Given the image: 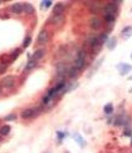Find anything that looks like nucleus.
<instances>
[{"instance_id":"obj_14","label":"nucleus","mask_w":132,"mask_h":153,"mask_svg":"<svg viewBox=\"0 0 132 153\" xmlns=\"http://www.w3.org/2000/svg\"><path fill=\"white\" fill-rule=\"evenodd\" d=\"M62 12H64V5L56 4L54 6V15H62Z\"/></svg>"},{"instance_id":"obj_24","label":"nucleus","mask_w":132,"mask_h":153,"mask_svg":"<svg viewBox=\"0 0 132 153\" xmlns=\"http://www.w3.org/2000/svg\"><path fill=\"white\" fill-rule=\"evenodd\" d=\"M31 41H32V39H31V37L28 36V37H26V38H24V42H23V47L24 48H27L29 44H31Z\"/></svg>"},{"instance_id":"obj_6","label":"nucleus","mask_w":132,"mask_h":153,"mask_svg":"<svg viewBox=\"0 0 132 153\" xmlns=\"http://www.w3.org/2000/svg\"><path fill=\"white\" fill-rule=\"evenodd\" d=\"M116 69L119 70V72H120L121 76H125V75H127L128 72L132 70V66L130 65V64L121 62V64H119V65H116Z\"/></svg>"},{"instance_id":"obj_16","label":"nucleus","mask_w":132,"mask_h":153,"mask_svg":"<svg viewBox=\"0 0 132 153\" xmlns=\"http://www.w3.org/2000/svg\"><path fill=\"white\" fill-rule=\"evenodd\" d=\"M127 123V120H126V116H123V115H120L116 118V121H115V125H125Z\"/></svg>"},{"instance_id":"obj_23","label":"nucleus","mask_w":132,"mask_h":153,"mask_svg":"<svg viewBox=\"0 0 132 153\" xmlns=\"http://www.w3.org/2000/svg\"><path fill=\"white\" fill-rule=\"evenodd\" d=\"M16 114H9V115H6L4 120H6V121H14V120H16Z\"/></svg>"},{"instance_id":"obj_30","label":"nucleus","mask_w":132,"mask_h":153,"mask_svg":"<svg viewBox=\"0 0 132 153\" xmlns=\"http://www.w3.org/2000/svg\"><path fill=\"white\" fill-rule=\"evenodd\" d=\"M131 59H132V54H131Z\"/></svg>"},{"instance_id":"obj_9","label":"nucleus","mask_w":132,"mask_h":153,"mask_svg":"<svg viewBox=\"0 0 132 153\" xmlns=\"http://www.w3.org/2000/svg\"><path fill=\"white\" fill-rule=\"evenodd\" d=\"M10 10H11L12 14L19 15V14H22L24 11V7H23V4H21V3H15V4L11 5Z\"/></svg>"},{"instance_id":"obj_26","label":"nucleus","mask_w":132,"mask_h":153,"mask_svg":"<svg viewBox=\"0 0 132 153\" xmlns=\"http://www.w3.org/2000/svg\"><path fill=\"white\" fill-rule=\"evenodd\" d=\"M5 71H6V65L5 64H1V65H0V74H4Z\"/></svg>"},{"instance_id":"obj_10","label":"nucleus","mask_w":132,"mask_h":153,"mask_svg":"<svg viewBox=\"0 0 132 153\" xmlns=\"http://www.w3.org/2000/svg\"><path fill=\"white\" fill-rule=\"evenodd\" d=\"M64 21V16L62 15H53L50 19H49V22L52 23V25L56 26V25H60V23Z\"/></svg>"},{"instance_id":"obj_22","label":"nucleus","mask_w":132,"mask_h":153,"mask_svg":"<svg viewBox=\"0 0 132 153\" xmlns=\"http://www.w3.org/2000/svg\"><path fill=\"white\" fill-rule=\"evenodd\" d=\"M20 54H21V49H15L12 52V54H11V60H15Z\"/></svg>"},{"instance_id":"obj_25","label":"nucleus","mask_w":132,"mask_h":153,"mask_svg":"<svg viewBox=\"0 0 132 153\" xmlns=\"http://www.w3.org/2000/svg\"><path fill=\"white\" fill-rule=\"evenodd\" d=\"M42 3H43V6L47 7V9H48V7H50V6L53 5V1H52V0H45V1H42Z\"/></svg>"},{"instance_id":"obj_21","label":"nucleus","mask_w":132,"mask_h":153,"mask_svg":"<svg viewBox=\"0 0 132 153\" xmlns=\"http://www.w3.org/2000/svg\"><path fill=\"white\" fill-rule=\"evenodd\" d=\"M75 139H76V141L80 143V146H81V147H83L85 144H86V143H85V141H83V139H82L78 134H76V135H75Z\"/></svg>"},{"instance_id":"obj_27","label":"nucleus","mask_w":132,"mask_h":153,"mask_svg":"<svg viewBox=\"0 0 132 153\" xmlns=\"http://www.w3.org/2000/svg\"><path fill=\"white\" fill-rule=\"evenodd\" d=\"M123 135H131V131L128 130V129H127V130L125 131V132H123Z\"/></svg>"},{"instance_id":"obj_31","label":"nucleus","mask_w":132,"mask_h":153,"mask_svg":"<svg viewBox=\"0 0 132 153\" xmlns=\"http://www.w3.org/2000/svg\"><path fill=\"white\" fill-rule=\"evenodd\" d=\"M0 3H1V1H0Z\"/></svg>"},{"instance_id":"obj_29","label":"nucleus","mask_w":132,"mask_h":153,"mask_svg":"<svg viewBox=\"0 0 132 153\" xmlns=\"http://www.w3.org/2000/svg\"><path fill=\"white\" fill-rule=\"evenodd\" d=\"M128 92H130V93H132V87L130 88V91H128Z\"/></svg>"},{"instance_id":"obj_20","label":"nucleus","mask_w":132,"mask_h":153,"mask_svg":"<svg viewBox=\"0 0 132 153\" xmlns=\"http://www.w3.org/2000/svg\"><path fill=\"white\" fill-rule=\"evenodd\" d=\"M36 65H37V61H34L33 59H31V60L27 62V65H26V68H24V70H26V71H28V70L33 69V68H34Z\"/></svg>"},{"instance_id":"obj_28","label":"nucleus","mask_w":132,"mask_h":153,"mask_svg":"<svg viewBox=\"0 0 132 153\" xmlns=\"http://www.w3.org/2000/svg\"><path fill=\"white\" fill-rule=\"evenodd\" d=\"M128 80H130V81H132V76H130V77H128Z\"/></svg>"},{"instance_id":"obj_11","label":"nucleus","mask_w":132,"mask_h":153,"mask_svg":"<svg viewBox=\"0 0 132 153\" xmlns=\"http://www.w3.org/2000/svg\"><path fill=\"white\" fill-rule=\"evenodd\" d=\"M44 54H45V50L44 49H38V50H36L34 53H33V60L34 61H37L38 62V60H40L44 56Z\"/></svg>"},{"instance_id":"obj_1","label":"nucleus","mask_w":132,"mask_h":153,"mask_svg":"<svg viewBox=\"0 0 132 153\" xmlns=\"http://www.w3.org/2000/svg\"><path fill=\"white\" fill-rule=\"evenodd\" d=\"M86 52L83 49H80L77 52V55H76V59H75V66L77 70H82L86 65Z\"/></svg>"},{"instance_id":"obj_15","label":"nucleus","mask_w":132,"mask_h":153,"mask_svg":"<svg viewBox=\"0 0 132 153\" xmlns=\"http://www.w3.org/2000/svg\"><path fill=\"white\" fill-rule=\"evenodd\" d=\"M113 111H114V106H113V103H108V104H105V106H104V113H105V114L110 115Z\"/></svg>"},{"instance_id":"obj_4","label":"nucleus","mask_w":132,"mask_h":153,"mask_svg":"<svg viewBox=\"0 0 132 153\" xmlns=\"http://www.w3.org/2000/svg\"><path fill=\"white\" fill-rule=\"evenodd\" d=\"M89 26H90V28H92L93 31H99V29L103 27V21L99 19V17H97V16H94V17L90 19Z\"/></svg>"},{"instance_id":"obj_12","label":"nucleus","mask_w":132,"mask_h":153,"mask_svg":"<svg viewBox=\"0 0 132 153\" xmlns=\"http://www.w3.org/2000/svg\"><path fill=\"white\" fill-rule=\"evenodd\" d=\"M121 34H122V37L123 38H130L131 36H132V26H126L125 28L122 29V32H121Z\"/></svg>"},{"instance_id":"obj_19","label":"nucleus","mask_w":132,"mask_h":153,"mask_svg":"<svg viewBox=\"0 0 132 153\" xmlns=\"http://www.w3.org/2000/svg\"><path fill=\"white\" fill-rule=\"evenodd\" d=\"M23 7H24V11H26V14L32 15L33 12H34V7H33L31 4H24Z\"/></svg>"},{"instance_id":"obj_18","label":"nucleus","mask_w":132,"mask_h":153,"mask_svg":"<svg viewBox=\"0 0 132 153\" xmlns=\"http://www.w3.org/2000/svg\"><path fill=\"white\" fill-rule=\"evenodd\" d=\"M10 130H11V127L9 125H4V126L0 127V135L5 136V135H7V134L10 132Z\"/></svg>"},{"instance_id":"obj_7","label":"nucleus","mask_w":132,"mask_h":153,"mask_svg":"<svg viewBox=\"0 0 132 153\" xmlns=\"http://www.w3.org/2000/svg\"><path fill=\"white\" fill-rule=\"evenodd\" d=\"M37 41H38V44H40V45L48 43V41H49V34H48V32H47L45 29H42V31L39 32Z\"/></svg>"},{"instance_id":"obj_5","label":"nucleus","mask_w":132,"mask_h":153,"mask_svg":"<svg viewBox=\"0 0 132 153\" xmlns=\"http://www.w3.org/2000/svg\"><path fill=\"white\" fill-rule=\"evenodd\" d=\"M87 42L89 44L90 48H93V49H95V48H100V41H99V36H95V34H92V36H89L88 39H87Z\"/></svg>"},{"instance_id":"obj_8","label":"nucleus","mask_w":132,"mask_h":153,"mask_svg":"<svg viewBox=\"0 0 132 153\" xmlns=\"http://www.w3.org/2000/svg\"><path fill=\"white\" fill-rule=\"evenodd\" d=\"M37 115V109L34 108H28V109H24L21 113V116L23 119H31V118H34Z\"/></svg>"},{"instance_id":"obj_13","label":"nucleus","mask_w":132,"mask_h":153,"mask_svg":"<svg viewBox=\"0 0 132 153\" xmlns=\"http://www.w3.org/2000/svg\"><path fill=\"white\" fill-rule=\"evenodd\" d=\"M106 47H108V49L109 50H113L115 47H116V38L115 37H113V38H110L108 42H106Z\"/></svg>"},{"instance_id":"obj_17","label":"nucleus","mask_w":132,"mask_h":153,"mask_svg":"<svg viewBox=\"0 0 132 153\" xmlns=\"http://www.w3.org/2000/svg\"><path fill=\"white\" fill-rule=\"evenodd\" d=\"M77 74H78V70H77L75 66L69 68V70H67V76H69V77H75Z\"/></svg>"},{"instance_id":"obj_3","label":"nucleus","mask_w":132,"mask_h":153,"mask_svg":"<svg viewBox=\"0 0 132 153\" xmlns=\"http://www.w3.org/2000/svg\"><path fill=\"white\" fill-rule=\"evenodd\" d=\"M0 83H1V86L5 87V88H12L16 83V77L12 76V75H7L1 80Z\"/></svg>"},{"instance_id":"obj_2","label":"nucleus","mask_w":132,"mask_h":153,"mask_svg":"<svg viewBox=\"0 0 132 153\" xmlns=\"http://www.w3.org/2000/svg\"><path fill=\"white\" fill-rule=\"evenodd\" d=\"M121 1H110L104 6V16H114L116 17L118 14V4Z\"/></svg>"},{"instance_id":"obj_32","label":"nucleus","mask_w":132,"mask_h":153,"mask_svg":"<svg viewBox=\"0 0 132 153\" xmlns=\"http://www.w3.org/2000/svg\"><path fill=\"white\" fill-rule=\"evenodd\" d=\"M0 140H1V139H0Z\"/></svg>"}]
</instances>
